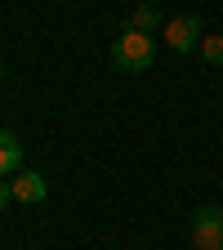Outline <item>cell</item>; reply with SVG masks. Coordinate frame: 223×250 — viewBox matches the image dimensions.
<instances>
[{
	"label": "cell",
	"mask_w": 223,
	"mask_h": 250,
	"mask_svg": "<svg viewBox=\"0 0 223 250\" xmlns=\"http://www.w3.org/2000/svg\"><path fill=\"white\" fill-rule=\"evenodd\" d=\"M112 62L121 72H147L152 62H156V45H152V36L147 31H125V36H116V45H112Z\"/></svg>",
	"instance_id": "1"
},
{
	"label": "cell",
	"mask_w": 223,
	"mask_h": 250,
	"mask_svg": "<svg viewBox=\"0 0 223 250\" xmlns=\"http://www.w3.org/2000/svg\"><path fill=\"white\" fill-rule=\"evenodd\" d=\"M192 246L197 250H223V210L219 206H201L192 214Z\"/></svg>",
	"instance_id": "2"
},
{
	"label": "cell",
	"mask_w": 223,
	"mask_h": 250,
	"mask_svg": "<svg viewBox=\"0 0 223 250\" xmlns=\"http://www.w3.org/2000/svg\"><path fill=\"white\" fill-rule=\"evenodd\" d=\"M197 36H201V18L197 14H179L165 22V45L174 54H187V49H197Z\"/></svg>",
	"instance_id": "3"
},
{
	"label": "cell",
	"mask_w": 223,
	"mask_h": 250,
	"mask_svg": "<svg viewBox=\"0 0 223 250\" xmlns=\"http://www.w3.org/2000/svg\"><path fill=\"white\" fill-rule=\"evenodd\" d=\"M9 192H14V201H27V206H36V201H45V179L36 174V170H18V179L9 183Z\"/></svg>",
	"instance_id": "4"
},
{
	"label": "cell",
	"mask_w": 223,
	"mask_h": 250,
	"mask_svg": "<svg viewBox=\"0 0 223 250\" xmlns=\"http://www.w3.org/2000/svg\"><path fill=\"white\" fill-rule=\"evenodd\" d=\"M18 170H22V143H18V134L0 130V179H9Z\"/></svg>",
	"instance_id": "5"
},
{
	"label": "cell",
	"mask_w": 223,
	"mask_h": 250,
	"mask_svg": "<svg viewBox=\"0 0 223 250\" xmlns=\"http://www.w3.org/2000/svg\"><path fill=\"white\" fill-rule=\"evenodd\" d=\"M156 27H161V14H156L152 5H139L134 9V31H147V36H152Z\"/></svg>",
	"instance_id": "6"
},
{
	"label": "cell",
	"mask_w": 223,
	"mask_h": 250,
	"mask_svg": "<svg viewBox=\"0 0 223 250\" xmlns=\"http://www.w3.org/2000/svg\"><path fill=\"white\" fill-rule=\"evenodd\" d=\"M201 54H205V62L223 67V36H205V41H201Z\"/></svg>",
	"instance_id": "7"
},
{
	"label": "cell",
	"mask_w": 223,
	"mask_h": 250,
	"mask_svg": "<svg viewBox=\"0 0 223 250\" xmlns=\"http://www.w3.org/2000/svg\"><path fill=\"white\" fill-rule=\"evenodd\" d=\"M9 201H14V192H9V183H5V179H0V210H5Z\"/></svg>",
	"instance_id": "8"
},
{
	"label": "cell",
	"mask_w": 223,
	"mask_h": 250,
	"mask_svg": "<svg viewBox=\"0 0 223 250\" xmlns=\"http://www.w3.org/2000/svg\"><path fill=\"white\" fill-rule=\"evenodd\" d=\"M0 81H5V62H0Z\"/></svg>",
	"instance_id": "9"
}]
</instances>
